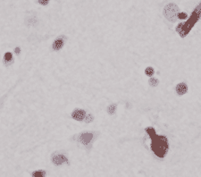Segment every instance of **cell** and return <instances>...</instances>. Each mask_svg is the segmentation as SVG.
<instances>
[{"label":"cell","instance_id":"6da1fadb","mask_svg":"<svg viewBox=\"0 0 201 177\" xmlns=\"http://www.w3.org/2000/svg\"><path fill=\"white\" fill-rule=\"evenodd\" d=\"M146 132L151 139V150L155 155L160 158H164L169 150V144L165 136L157 135L153 127H147Z\"/></svg>","mask_w":201,"mask_h":177},{"label":"cell","instance_id":"7a4b0ae2","mask_svg":"<svg viewBox=\"0 0 201 177\" xmlns=\"http://www.w3.org/2000/svg\"><path fill=\"white\" fill-rule=\"evenodd\" d=\"M201 16V2L199 4V5L194 9L193 13L191 14V16L188 19L186 22L180 23L176 27V31L181 38H185L191 29L194 27V25L198 22V21L200 19Z\"/></svg>","mask_w":201,"mask_h":177},{"label":"cell","instance_id":"3957f363","mask_svg":"<svg viewBox=\"0 0 201 177\" xmlns=\"http://www.w3.org/2000/svg\"><path fill=\"white\" fill-rule=\"evenodd\" d=\"M179 14H180L179 7L174 3H169L164 8V15L169 22H176L178 19Z\"/></svg>","mask_w":201,"mask_h":177},{"label":"cell","instance_id":"277c9868","mask_svg":"<svg viewBox=\"0 0 201 177\" xmlns=\"http://www.w3.org/2000/svg\"><path fill=\"white\" fill-rule=\"evenodd\" d=\"M51 161L56 166H61L63 165H70L68 157L64 154L55 153L51 156Z\"/></svg>","mask_w":201,"mask_h":177},{"label":"cell","instance_id":"5b68a950","mask_svg":"<svg viewBox=\"0 0 201 177\" xmlns=\"http://www.w3.org/2000/svg\"><path fill=\"white\" fill-rule=\"evenodd\" d=\"M93 138H94V133H81V135L79 137V141L82 145L88 147L91 143Z\"/></svg>","mask_w":201,"mask_h":177},{"label":"cell","instance_id":"8992f818","mask_svg":"<svg viewBox=\"0 0 201 177\" xmlns=\"http://www.w3.org/2000/svg\"><path fill=\"white\" fill-rule=\"evenodd\" d=\"M87 115V113L86 111L83 110V109H75L72 113V119L76 120V121H83L85 119Z\"/></svg>","mask_w":201,"mask_h":177},{"label":"cell","instance_id":"52a82bcc","mask_svg":"<svg viewBox=\"0 0 201 177\" xmlns=\"http://www.w3.org/2000/svg\"><path fill=\"white\" fill-rule=\"evenodd\" d=\"M65 37L64 36H60L58 37L56 40H55V41L53 42V45H52V48L55 50V51H59L60 49L63 48L64 45H65Z\"/></svg>","mask_w":201,"mask_h":177},{"label":"cell","instance_id":"ba28073f","mask_svg":"<svg viewBox=\"0 0 201 177\" xmlns=\"http://www.w3.org/2000/svg\"><path fill=\"white\" fill-rule=\"evenodd\" d=\"M175 89H176V93L178 94L179 96H182V95H184V94L187 93V91H188V86H187L186 83L180 82V83L177 84Z\"/></svg>","mask_w":201,"mask_h":177},{"label":"cell","instance_id":"9c48e42d","mask_svg":"<svg viewBox=\"0 0 201 177\" xmlns=\"http://www.w3.org/2000/svg\"><path fill=\"white\" fill-rule=\"evenodd\" d=\"M25 23L27 26H35L38 23L37 16H27L25 19Z\"/></svg>","mask_w":201,"mask_h":177},{"label":"cell","instance_id":"30bf717a","mask_svg":"<svg viewBox=\"0 0 201 177\" xmlns=\"http://www.w3.org/2000/svg\"><path fill=\"white\" fill-rule=\"evenodd\" d=\"M46 171L40 169V170H35L31 173V177H46Z\"/></svg>","mask_w":201,"mask_h":177},{"label":"cell","instance_id":"8fae6325","mask_svg":"<svg viewBox=\"0 0 201 177\" xmlns=\"http://www.w3.org/2000/svg\"><path fill=\"white\" fill-rule=\"evenodd\" d=\"M116 108H117V104H115V103L111 104V105L108 106V108H107V113H108L109 114H115V112H116Z\"/></svg>","mask_w":201,"mask_h":177},{"label":"cell","instance_id":"7c38bea8","mask_svg":"<svg viewBox=\"0 0 201 177\" xmlns=\"http://www.w3.org/2000/svg\"><path fill=\"white\" fill-rule=\"evenodd\" d=\"M4 60L5 63H9L13 60V55L10 52H6L4 56Z\"/></svg>","mask_w":201,"mask_h":177},{"label":"cell","instance_id":"4fadbf2b","mask_svg":"<svg viewBox=\"0 0 201 177\" xmlns=\"http://www.w3.org/2000/svg\"><path fill=\"white\" fill-rule=\"evenodd\" d=\"M145 73H146V75H148V76H149V77H151L154 73H155V70H154V68L153 67H147L146 68V70H145Z\"/></svg>","mask_w":201,"mask_h":177},{"label":"cell","instance_id":"5bb4252c","mask_svg":"<svg viewBox=\"0 0 201 177\" xmlns=\"http://www.w3.org/2000/svg\"><path fill=\"white\" fill-rule=\"evenodd\" d=\"M148 83L151 87H156L159 83V81L156 78H150L149 81H148Z\"/></svg>","mask_w":201,"mask_h":177},{"label":"cell","instance_id":"9a60e30c","mask_svg":"<svg viewBox=\"0 0 201 177\" xmlns=\"http://www.w3.org/2000/svg\"><path fill=\"white\" fill-rule=\"evenodd\" d=\"M85 123H87V124H89V123H91L93 120H94V117H93V115L92 114H87L86 115V117H85Z\"/></svg>","mask_w":201,"mask_h":177},{"label":"cell","instance_id":"2e32d148","mask_svg":"<svg viewBox=\"0 0 201 177\" xmlns=\"http://www.w3.org/2000/svg\"><path fill=\"white\" fill-rule=\"evenodd\" d=\"M39 4H40L41 5H46L49 3V0H38Z\"/></svg>","mask_w":201,"mask_h":177},{"label":"cell","instance_id":"e0dca14e","mask_svg":"<svg viewBox=\"0 0 201 177\" xmlns=\"http://www.w3.org/2000/svg\"><path fill=\"white\" fill-rule=\"evenodd\" d=\"M187 17V14L185 13H180L178 14V18L180 19H185Z\"/></svg>","mask_w":201,"mask_h":177},{"label":"cell","instance_id":"ac0fdd59","mask_svg":"<svg viewBox=\"0 0 201 177\" xmlns=\"http://www.w3.org/2000/svg\"><path fill=\"white\" fill-rule=\"evenodd\" d=\"M14 52L17 54V55H19L20 54V52H21V49H20V47H15L14 48Z\"/></svg>","mask_w":201,"mask_h":177}]
</instances>
